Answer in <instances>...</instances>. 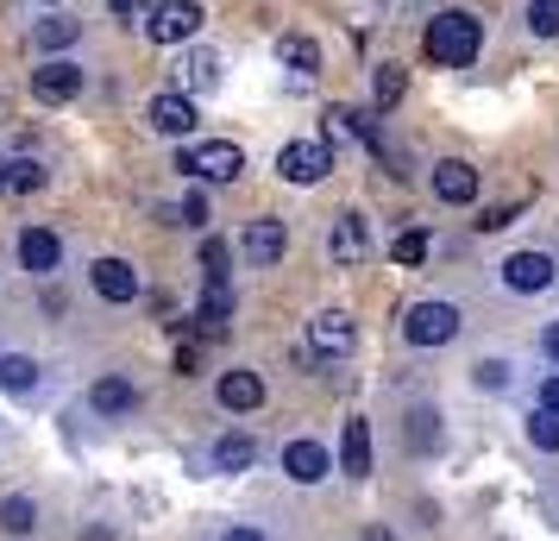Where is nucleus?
<instances>
[{"mask_svg": "<svg viewBox=\"0 0 559 541\" xmlns=\"http://www.w3.org/2000/svg\"><path fill=\"white\" fill-rule=\"evenodd\" d=\"M421 45L440 70H472L484 51V20L478 13H465V7H447V13H433L428 32H421Z\"/></svg>", "mask_w": 559, "mask_h": 541, "instance_id": "f257e3e1", "label": "nucleus"}, {"mask_svg": "<svg viewBox=\"0 0 559 541\" xmlns=\"http://www.w3.org/2000/svg\"><path fill=\"white\" fill-rule=\"evenodd\" d=\"M396 334H403L415 353L453 346V340L465 334V309H459V303H447V296H421V303H408V309H403Z\"/></svg>", "mask_w": 559, "mask_h": 541, "instance_id": "f03ea898", "label": "nucleus"}, {"mask_svg": "<svg viewBox=\"0 0 559 541\" xmlns=\"http://www.w3.org/2000/svg\"><path fill=\"white\" fill-rule=\"evenodd\" d=\"M177 170L189 183H239L246 177V152L233 145V139H189V145H177Z\"/></svg>", "mask_w": 559, "mask_h": 541, "instance_id": "7ed1b4c3", "label": "nucleus"}, {"mask_svg": "<svg viewBox=\"0 0 559 541\" xmlns=\"http://www.w3.org/2000/svg\"><path fill=\"white\" fill-rule=\"evenodd\" d=\"M497 284H503L509 296H547V290L559 284V258L547 252V246H522V252H509L503 264H497Z\"/></svg>", "mask_w": 559, "mask_h": 541, "instance_id": "20e7f679", "label": "nucleus"}, {"mask_svg": "<svg viewBox=\"0 0 559 541\" xmlns=\"http://www.w3.org/2000/svg\"><path fill=\"white\" fill-rule=\"evenodd\" d=\"M233 252H239V264H246V271H271V264L289 252V227H283L277 214H258V221H246V227H239Z\"/></svg>", "mask_w": 559, "mask_h": 541, "instance_id": "39448f33", "label": "nucleus"}, {"mask_svg": "<svg viewBox=\"0 0 559 541\" xmlns=\"http://www.w3.org/2000/svg\"><path fill=\"white\" fill-rule=\"evenodd\" d=\"M82 89H88V70H82L76 57H45L32 70V102L38 107H70Z\"/></svg>", "mask_w": 559, "mask_h": 541, "instance_id": "423d86ee", "label": "nucleus"}, {"mask_svg": "<svg viewBox=\"0 0 559 541\" xmlns=\"http://www.w3.org/2000/svg\"><path fill=\"white\" fill-rule=\"evenodd\" d=\"M202 26H207V13L195 0H164V7L145 13V38H152V45H195Z\"/></svg>", "mask_w": 559, "mask_h": 541, "instance_id": "0eeeda50", "label": "nucleus"}, {"mask_svg": "<svg viewBox=\"0 0 559 541\" xmlns=\"http://www.w3.org/2000/svg\"><path fill=\"white\" fill-rule=\"evenodd\" d=\"M195 95H182V89H164V95H152L145 102V127L157 132V139H177V145H189L195 139Z\"/></svg>", "mask_w": 559, "mask_h": 541, "instance_id": "6e6552de", "label": "nucleus"}, {"mask_svg": "<svg viewBox=\"0 0 559 541\" xmlns=\"http://www.w3.org/2000/svg\"><path fill=\"white\" fill-rule=\"evenodd\" d=\"M88 290L102 296L107 309H132V303L145 296V278L132 271V258H95V264H88Z\"/></svg>", "mask_w": 559, "mask_h": 541, "instance_id": "1a4fd4ad", "label": "nucleus"}, {"mask_svg": "<svg viewBox=\"0 0 559 541\" xmlns=\"http://www.w3.org/2000/svg\"><path fill=\"white\" fill-rule=\"evenodd\" d=\"M333 170V145L328 139H289L277 152V177L296 183V189H314V183Z\"/></svg>", "mask_w": 559, "mask_h": 541, "instance_id": "9d476101", "label": "nucleus"}, {"mask_svg": "<svg viewBox=\"0 0 559 541\" xmlns=\"http://www.w3.org/2000/svg\"><path fill=\"white\" fill-rule=\"evenodd\" d=\"M88 410L102 415V422H127V415L145 410V390L132 385L127 372H95V385H88Z\"/></svg>", "mask_w": 559, "mask_h": 541, "instance_id": "9b49d317", "label": "nucleus"}, {"mask_svg": "<svg viewBox=\"0 0 559 541\" xmlns=\"http://www.w3.org/2000/svg\"><path fill=\"white\" fill-rule=\"evenodd\" d=\"M328 258L333 264H365V258H371V214H365V208H340V214H333Z\"/></svg>", "mask_w": 559, "mask_h": 541, "instance_id": "f8f14e48", "label": "nucleus"}, {"mask_svg": "<svg viewBox=\"0 0 559 541\" xmlns=\"http://www.w3.org/2000/svg\"><path fill=\"white\" fill-rule=\"evenodd\" d=\"M20 271H32L38 284H51L57 271H63V233L45 227V221L20 227Z\"/></svg>", "mask_w": 559, "mask_h": 541, "instance_id": "ddd939ff", "label": "nucleus"}, {"mask_svg": "<svg viewBox=\"0 0 559 541\" xmlns=\"http://www.w3.org/2000/svg\"><path fill=\"white\" fill-rule=\"evenodd\" d=\"M328 472H333V454L314 435H296L283 447V479H289V485L314 491V485H328Z\"/></svg>", "mask_w": 559, "mask_h": 541, "instance_id": "4468645a", "label": "nucleus"}, {"mask_svg": "<svg viewBox=\"0 0 559 541\" xmlns=\"http://www.w3.org/2000/svg\"><path fill=\"white\" fill-rule=\"evenodd\" d=\"M308 346H314V360L328 365V360H346L358 346V321L346 309H321L314 321H308Z\"/></svg>", "mask_w": 559, "mask_h": 541, "instance_id": "2eb2a0df", "label": "nucleus"}, {"mask_svg": "<svg viewBox=\"0 0 559 541\" xmlns=\"http://www.w3.org/2000/svg\"><path fill=\"white\" fill-rule=\"evenodd\" d=\"M403 447L415 454V460L447 454V415L433 410V403H408L403 410Z\"/></svg>", "mask_w": 559, "mask_h": 541, "instance_id": "dca6fc26", "label": "nucleus"}, {"mask_svg": "<svg viewBox=\"0 0 559 541\" xmlns=\"http://www.w3.org/2000/svg\"><path fill=\"white\" fill-rule=\"evenodd\" d=\"M428 189H433V202L472 208V202H478V164H465V157H440V164H433V177H428Z\"/></svg>", "mask_w": 559, "mask_h": 541, "instance_id": "f3484780", "label": "nucleus"}, {"mask_svg": "<svg viewBox=\"0 0 559 541\" xmlns=\"http://www.w3.org/2000/svg\"><path fill=\"white\" fill-rule=\"evenodd\" d=\"M214 403L227 415H258L264 410V378H258L252 365H233V372H221V385H214Z\"/></svg>", "mask_w": 559, "mask_h": 541, "instance_id": "a211bd4d", "label": "nucleus"}, {"mask_svg": "<svg viewBox=\"0 0 559 541\" xmlns=\"http://www.w3.org/2000/svg\"><path fill=\"white\" fill-rule=\"evenodd\" d=\"M333 466L346 472V479H371V422L365 415H346L340 422V447H333Z\"/></svg>", "mask_w": 559, "mask_h": 541, "instance_id": "6ab92c4d", "label": "nucleus"}, {"mask_svg": "<svg viewBox=\"0 0 559 541\" xmlns=\"http://www.w3.org/2000/svg\"><path fill=\"white\" fill-rule=\"evenodd\" d=\"M277 63L283 70H296V77H321V70H328V51H321L314 32H283L277 38Z\"/></svg>", "mask_w": 559, "mask_h": 541, "instance_id": "aec40b11", "label": "nucleus"}, {"mask_svg": "<svg viewBox=\"0 0 559 541\" xmlns=\"http://www.w3.org/2000/svg\"><path fill=\"white\" fill-rule=\"evenodd\" d=\"M207 466H214V472H252L258 466V435L252 428H227V435L214 440V454H207Z\"/></svg>", "mask_w": 559, "mask_h": 541, "instance_id": "412c9836", "label": "nucleus"}, {"mask_svg": "<svg viewBox=\"0 0 559 541\" xmlns=\"http://www.w3.org/2000/svg\"><path fill=\"white\" fill-rule=\"evenodd\" d=\"M76 38H82V20H76V13H63V7H51V13L32 26V45H38L45 57H63Z\"/></svg>", "mask_w": 559, "mask_h": 541, "instance_id": "4be33fe9", "label": "nucleus"}, {"mask_svg": "<svg viewBox=\"0 0 559 541\" xmlns=\"http://www.w3.org/2000/svg\"><path fill=\"white\" fill-rule=\"evenodd\" d=\"M195 328L207 340H221L233 328V284H202V303H195Z\"/></svg>", "mask_w": 559, "mask_h": 541, "instance_id": "5701e85b", "label": "nucleus"}, {"mask_svg": "<svg viewBox=\"0 0 559 541\" xmlns=\"http://www.w3.org/2000/svg\"><path fill=\"white\" fill-rule=\"evenodd\" d=\"M408 95V70H403V57H383V63H371V107L378 114H390V107Z\"/></svg>", "mask_w": 559, "mask_h": 541, "instance_id": "b1692460", "label": "nucleus"}, {"mask_svg": "<svg viewBox=\"0 0 559 541\" xmlns=\"http://www.w3.org/2000/svg\"><path fill=\"white\" fill-rule=\"evenodd\" d=\"M207 89H221V57L207 51V45H195V51L182 57V95H195V102H202Z\"/></svg>", "mask_w": 559, "mask_h": 541, "instance_id": "393cba45", "label": "nucleus"}, {"mask_svg": "<svg viewBox=\"0 0 559 541\" xmlns=\"http://www.w3.org/2000/svg\"><path fill=\"white\" fill-rule=\"evenodd\" d=\"M45 516H38V497H26V491H7L0 497V536H32Z\"/></svg>", "mask_w": 559, "mask_h": 541, "instance_id": "a878e982", "label": "nucleus"}, {"mask_svg": "<svg viewBox=\"0 0 559 541\" xmlns=\"http://www.w3.org/2000/svg\"><path fill=\"white\" fill-rule=\"evenodd\" d=\"M0 390L7 397H32L38 390V360L32 353H0Z\"/></svg>", "mask_w": 559, "mask_h": 541, "instance_id": "bb28decb", "label": "nucleus"}, {"mask_svg": "<svg viewBox=\"0 0 559 541\" xmlns=\"http://www.w3.org/2000/svg\"><path fill=\"white\" fill-rule=\"evenodd\" d=\"M233 246L221 239V233H207L202 239V252H195V264H202V284H233Z\"/></svg>", "mask_w": 559, "mask_h": 541, "instance_id": "cd10ccee", "label": "nucleus"}, {"mask_svg": "<svg viewBox=\"0 0 559 541\" xmlns=\"http://www.w3.org/2000/svg\"><path fill=\"white\" fill-rule=\"evenodd\" d=\"M472 385L503 397V390L515 385V360H509V353H484V360H472Z\"/></svg>", "mask_w": 559, "mask_h": 541, "instance_id": "c85d7f7f", "label": "nucleus"}, {"mask_svg": "<svg viewBox=\"0 0 559 541\" xmlns=\"http://www.w3.org/2000/svg\"><path fill=\"white\" fill-rule=\"evenodd\" d=\"M45 183H51L45 157H7V189H13V196H38Z\"/></svg>", "mask_w": 559, "mask_h": 541, "instance_id": "c756f323", "label": "nucleus"}, {"mask_svg": "<svg viewBox=\"0 0 559 541\" xmlns=\"http://www.w3.org/2000/svg\"><path fill=\"white\" fill-rule=\"evenodd\" d=\"M428 252H433V233H428V227H403L396 239H390V258H396L403 271H415V264H428Z\"/></svg>", "mask_w": 559, "mask_h": 541, "instance_id": "7c9ffc66", "label": "nucleus"}, {"mask_svg": "<svg viewBox=\"0 0 559 541\" xmlns=\"http://www.w3.org/2000/svg\"><path fill=\"white\" fill-rule=\"evenodd\" d=\"M522 435H528L534 454H559V415H547L540 403H534V415L522 422Z\"/></svg>", "mask_w": 559, "mask_h": 541, "instance_id": "2f4dec72", "label": "nucleus"}, {"mask_svg": "<svg viewBox=\"0 0 559 541\" xmlns=\"http://www.w3.org/2000/svg\"><path fill=\"white\" fill-rule=\"evenodd\" d=\"M528 32L534 38H559V0H528Z\"/></svg>", "mask_w": 559, "mask_h": 541, "instance_id": "473e14b6", "label": "nucleus"}, {"mask_svg": "<svg viewBox=\"0 0 559 541\" xmlns=\"http://www.w3.org/2000/svg\"><path fill=\"white\" fill-rule=\"evenodd\" d=\"M515 214H522V202H497V208H478V221H472V227H478V233H503V227H515Z\"/></svg>", "mask_w": 559, "mask_h": 541, "instance_id": "72a5a7b5", "label": "nucleus"}, {"mask_svg": "<svg viewBox=\"0 0 559 541\" xmlns=\"http://www.w3.org/2000/svg\"><path fill=\"white\" fill-rule=\"evenodd\" d=\"M177 221H189V227H207V189H202V183H189V196L177 202Z\"/></svg>", "mask_w": 559, "mask_h": 541, "instance_id": "f704fd0d", "label": "nucleus"}, {"mask_svg": "<svg viewBox=\"0 0 559 541\" xmlns=\"http://www.w3.org/2000/svg\"><path fill=\"white\" fill-rule=\"evenodd\" d=\"M540 410L559 415V372H547V378H540Z\"/></svg>", "mask_w": 559, "mask_h": 541, "instance_id": "c9c22d12", "label": "nucleus"}, {"mask_svg": "<svg viewBox=\"0 0 559 541\" xmlns=\"http://www.w3.org/2000/svg\"><path fill=\"white\" fill-rule=\"evenodd\" d=\"M221 541H264V529H258V522H227Z\"/></svg>", "mask_w": 559, "mask_h": 541, "instance_id": "e433bc0d", "label": "nucleus"}, {"mask_svg": "<svg viewBox=\"0 0 559 541\" xmlns=\"http://www.w3.org/2000/svg\"><path fill=\"white\" fill-rule=\"evenodd\" d=\"M540 360L559 365V321H547V328H540Z\"/></svg>", "mask_w": 559, "mask_h": 541, "instance_id": "4c0bfd02", "label": "nucleus"}, {"mask_svg": "<svg viewBox=\"0 0 559 541\" xmlns=\"http://www.w3.org/2000/svg\"><path fill=\"white\" fill-rule=\"evenodd\" d=\"M177 372H182V378H195V372H202V353H195V346H182V353H177Z\"/></svg>", "mask_w": 559, "mask_h": 541, "instance_id": "58836bf2", "label": "nucleus"}, {"mask_svg": "<svg viewBox=\"0 0 559 541\" xmlns=\"http://www.w3.org/2000/svg\"><path fill=\"white\" fill-rule=\"evenodd\" d=\"M76 541H114V522H88V529H82Z\"/></svg>", "mask_w": 559, "mask_h": 541, "instance_id": "ea45409f", "label": "nucleus"}, {"mask_svg": "<svg viewBox=\"0 0 559 541\" xmlns=\"http://www.w3.org/2000/svg\"><path fill=\"white\" fill-rule=\"evenodd\" d=\"M365 541H396V536H390V529H383V522H371V529H365Z\"/></svg>", "mask_w": 559, "mask_h": 541, "instance_id": "a19ab883", "label": "nucleus"}, {"mask_svg": "<svg viewBox=\"0 0 559 541\" xmlns=\"http://www.w3.org/2000/svg\"><path fill=\"white\" fill-rule=\"evenodd\" d=\"M0 196H7V157H0Z\"/></svg>", "mask_w": 559, "mask_h": 541, "instance_id": "79ce46f5", "label": "nucleus"}, {"mask_svg": "<svg viewBox=\"0 0 559 541\" xmlns=\"http://www.w3.org/2000/svg\"><path fill=\"white\" fill-rule=\"evenodd\" d=\"M45 7H57V0H45Z\"/></svg>", "mask_w": 559, "mask_h": 541, "instance_id": "37998d69", "label": "nucleus"}]
</instances>
